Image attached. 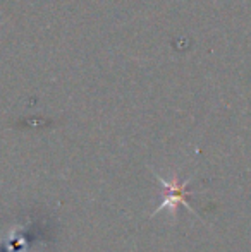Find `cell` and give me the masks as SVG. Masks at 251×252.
<instances>
[{"instance_id": "1", "label": "cell", "mask_w": 251, "mask_h": 252, "mask_svg": "<svg viewBox=\"0 0 251 252\" xmlns=\"http://www.w3.org/2000/svg\"><path fill=\"white\" fill-rule=\"evenodd\" d=\"M38 220L35 221L31 216H28L23 221L12 223V225L9 226L7 235L0 239V251H3V252H28L30 251L31 252L36 246L47 247L48 240H50L48 233H41V235H36V237L31 235V233H33L31 228H35Z\"/></svg>"}, {"instance_id": "2", "label": "cell", "mask_w": 251, "mask_h": 252, "mask_svg": "<svg viewBox=\"0 0 251 252\" xmlns=\"http://www.w3.org/2000/svg\"><path fill=\"white\" fill-rule=\"evenodd\" d=\"M158 179V182L162 184V187H164V201H162V204L158 206L157 209L153 211V215H157V213L164 211L165 208L169 209L171 213H176L178 211L179 206H186V208L189 209L191 213H196L193 209V206L189 204L188 199L189 197L194 196V192H191V190H188V184H189V179L188 180H181L178 179V177H171V179H164L162 175H155Z\"/></svg>"}]
</instances>
